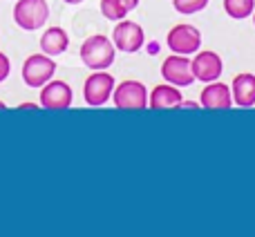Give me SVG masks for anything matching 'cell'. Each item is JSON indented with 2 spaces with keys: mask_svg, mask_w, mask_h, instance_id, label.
Returning a JSON list of instances; mask_svg holds the SVG:
<instances>
[{
  "mask_svg": "<svg viewBox=\"0 0 255 237\" xmlns=\"http://www.w3.org/2000/svg\"><path fill=\"white\" fill-rule=\"evenodd\" d=\"M49 18V7L47 0H16L13 7V20L20 29L34 31L47 22Z\"/></svg>",
  "mask_w": 255,
  "mask_h": 237,
  "instance_id": "2",
  "label": "cell"
},
{
  "mask_svg": "<svg viewBox=\"0 0 255 237\" xmlns=\"http://www.w3.org/2000/svg\"><path fill=\"white\" fill-rule=\"evenodd\" d=\"M181 101H184V97H181L179 88L170 83L157 85L148 99L150 110H175V108L181 106Z\"/></svg>",
  "mask_w": 255,
  "mask_h": 237,
  "instance_id": "12",
  "label": "cell"
},
{
  "mask_svg": "<svg viewBox=\"0 0 255 237\" xmlns=\"http://www.w3.org/2000/svg\"><path fill=\"white\" fill-rule=\"evenodd\" d=\"M72 88L65 81H47L40 90V106L47 110H67L72 106Z\"/></svg>",
  "mask_w": 255,
  "mask_h": 237,
  "instance_id": "9",
  "label": "cell"
},
{
  "mask_svg": "<svg viewBox=\"0 0 255 237\" xmlns=\"http://www.w3.org/2000/svg\"><path fill=\"white\" fill-rule=\"evenodd\" d=\"M4 108H7V106H4V103H2V101H0V110H4Z\"/></svg>",
  "mask_w": 255,
  "mask_h": 237,
  "instance_id": "23",
  "label": "cell"
},
{
  "mask_svg": "<svg viewBox=\"0 0 255 237\" xmlns=\"http://www.w3.org/2000/svg\"><path fill=\"white\" fill-rule=\"evenodd\" d=\"M67 45H70V36H67V31L63 29V27H49V29L40 36V49H43V54H47V56H58V54H63L67 49Z\"/></svg>",
  "mask_w": 255,
  "mask_h": 237,
  "instance_id": "14",
  "label": "cell"
},
{
  "mask_svg": "<svg viewBox=\"0 0 255 237\" xmlns=\"http://www.w3.org/2000/svg\"><path fill=\"white\" fill-rule=\"evenodd\" d=\"M112 92H115V76L106 70H97L94 74H90L83 85V99L92 108L106 106L112 99Z\"/></svg>",
  "mask_w": 255,
  "mask_h": 237,
  "instance_id": "3",
  "label": "cell"
},
{
  "mask_svg": "<svg viewBox=\"0 0 255 237\" xmlns=\"http://www.w3.org/2000/svg\"><path fill=\"white\" fill-rule=\"evenodd\" d=\"M179 108H197V103H193V101H181Z\"/></svg>",
  "mask_w": 255,
  "mask_h": 237,
  "instance_id": "21",
  "label": "cell"
},
{
  "mask_svg": "<svg viewBox=\"0 0 255 237\" xmlns=\"http://www.w3.org/2000/svg\"><path fill=\"white\" fill-rule=\"evenodd\" d=\"M161 76L166 83L177 85V88H188L190 83H195L193 74V63L188 56L181 54H172L161 63Z\"/></svg>",
  "mask_w": 255,
  "mask_h": 237,
  "instance_id": "8",
  "label": "cell"
},
{
  "mask_svg": "<svg viewBox=\"0 0 255 237\" xmlns=\"http://www.w3.org/2000/svg\"><path fill=\"white\" fill-rule=\"evenodd\" d=\"M233 103L240 108H253L255 106V74L251 72H240L231 85Z\"/></svg>",
  "mask_w": 255,
  "mask_h": 237,
  "instance_id": "13",
  "label": "cell"
},
{
  "mask_svg": "<svg viewBox=\"0 0 255 237\" xmlns=\"http://www.w3.org/2000/svg\"><path fill=\"white\" fill-rule=\"evenodd\" d=\"M115 56H117V47L108 36L94 34L81 45V61H83L85 67H90L94 72L108 70L115 63Z\"/></svg>",
  "mask_w": 255,
  "mask_h": 237,
  "instance_id": "1",
  "label": "cell"
},
{
  "mask_svg": "<svg viewBox=\"0 0 255 237\" xmlns=\"http://www.w3.org/2000/svg\"><path fill=\"white\" fill-rule=\"evenodd\" d=\"M101 13L112 22H119L128 16V7L121 0H101Z\"/></svg>",
  "mask_w": 255,
  "mask_h": 237,
  "instance_id": "16",
  "label": "cell"
},
{
  "mask_svg": "<svg viewBox=\"0 0 255 237\" xmlns=\"http://www.w3.org/2000/svg\"><path fill=\"white\" fill-rule=\"evenodd\" d=\"M206 4H208V0H172V7L179 13H184V16L202 11V9H206Z\"/></svg>",
  "mask_w": 255,
  "mask_h": 237,
  "instance_id": "17",
  "label": "cell"
},
{
  "mask_svg": "<svg viewBox=\"0 0 255 237\" xmlns=\"http://www.w3.org/2000/svg\"><path fill=\"white\" fill-rule=\"evenodd\" d=\"M9 72H11V63H9L7 54L0 52V83H2V81L9 76Z\"/></svg>",
  "mask_w": 255,
  "mask_h": 237,
  "instance_id": "18",
  "label": "cell"
},
{
  "mask_svg": "<svg viewBox=\"0 0 255 237\" xmlns=\"http://www.w3.org/2000/svg\"><path fill=\"white\" fill-rule=\"evenodd\" d=\"M202 106L206 110H229L233 106V94H231V88L220 81H211L206 88L202 90V97H199Z\"/></svg>",
  "mask_w": 255,
  "mask_h": 237,
  "instance_id": "11",
  "label": "cell"
},
{
  "mask_svg": "<svg viewBox=\"0 0 255 237\" xmlns=\"http://www.w3.org/2000/svg\"><path fill=\"white\" fill-rule=\"evenodd\" d=\"M190 63H193L195 81H202V83L217 81L222 76V72H224V63H222L220 54L215 52H197Z\"/></svg>",
  "mask_w": 255,
  "mask_h": 237,
  "instance_id": "10",
  "label": "cell"
},
{
  "mask_svg": "<svg viewBox=\"0 0 255 237\" xmlns=\"http://www.w3.org/2000/svg\"><path fill=\"white\" fill-rule=\"evenodd\" d=\"M166 45L172 54H181V56H190V54H197L202 47V34H199L197 27L193 25H175L166 36Z\"/></svg>",
  "mask_w": 255,
  "mask_h": 237,
  "instance_id": "4",
  "label": "cell"
},
{
  "mask_svg": "<svg viewBox=\"0 0 255 237\" xmlns=\"http://www.w3.org/2000/svg\"><path fill=\"white\" fill-rule=\"evenodd\" d=\"M224 11L233 20H244V18L253 16L255 0H224Z\"/></svg>",
  "mask_w": 255,
  "mask_h": 237,
  "instance_id": "15",
  "label": "cell"
},
{
  "mask_svg": "<svg viewBox=\"0 0 255 237\" xmlns=\"http://www.w3.org/2000/svg\"><path fill=\"white\" fill-rule=\"evenodd\" d=\"M253 22H255V11H253Z\"/></svg>",
  "mask_w": 255,
  "mask_h": 237,
  "instance_id": "24",
  "label": "cell"
},
{
  "mask_svg": "<svg viewBox=\"0 0 255 237\" xmlns=\"http://www.w3.org/2000/svg\"><path fill=\"white\" fill-rule=\"evenodd\" d=\"M112 43L119 52H126V54H134L143 47L145 43V34H143V27L134 20H119L112 31Z\"/></svg>",
  "mask_w": 255,
  "mask_h": 237,
  "instance_id": "7",
  "label": "cell"
},
{
  "mask_svg": "<svg viewBox=\"0 0 255 237\" xmlns=\"http://www.w3.org/2000/svg\"><path fill=\"white\" fill-rule=\"evenodd\" d=\"M18 110H38V106L36 103H22V106H18Z\"/></svg>",
  "mask_w": 255,
  "mask_h": 237,
  "instance_id": "20",
  "label": "cell"
},
{
  "mask_svg": "<svg viewBox=\"0 0 255 237\" xmlns=\"http://www.w3.org/2000/svg\"><path fill=\"white\" fill-rule=\"evenodd\" d=\"M121 2H124L126 7H128V11H132V9H136V7H139V2H141V0H121Z\"/></svg>",
  "mask_w": 255,
  "mask_h": 237,
  "instance_id": "19",
  "label": "cell"
},
{
  "mask_svg": "<svg viewBox=\"0 0 255 237\" xmlns=\"http://www.w3.org/2000/svg\"><path fill=\"white\" fill-rule=\"evenodd\" d=\"M112 101L119 110H145L148 108V90L141 81H124V83L115 85Z\"/></svg>",
  "mask_w": 255,
  "mask_h": 237,
  "instance_id": "5",
  "label": "cell"
},
{
  "mask_svg": "<svg viewBox=\"0 0 255 237\" xmlns=\"http://www.w3.org/2000/svg\"><path fill=\"white\" fill-rule=\"evenodd\" d=\"M67 4H79V2H83V0H65Z\"/></svg>",
  "mask_w": 255,
  "mask_h": 237,
  "instance_id": "22",
  "label": "cell"
},
{
  "mask_svg": "<svg viewBox=\"0 0 255 237\" xmlns=\"http://www.w3.org/2000/svg\"><path fill=\"white\" fill-rule=\"evenodd\" d=\"M54 72H56V63L54 56L47 54H34L22 63V81L29 88H43L47 81H52Z\"/></svg>",
  "mask_w": 255,
  "mask_h": 237,
  "instance_id": "6",
  "label": "cell"
}]
</instances>
